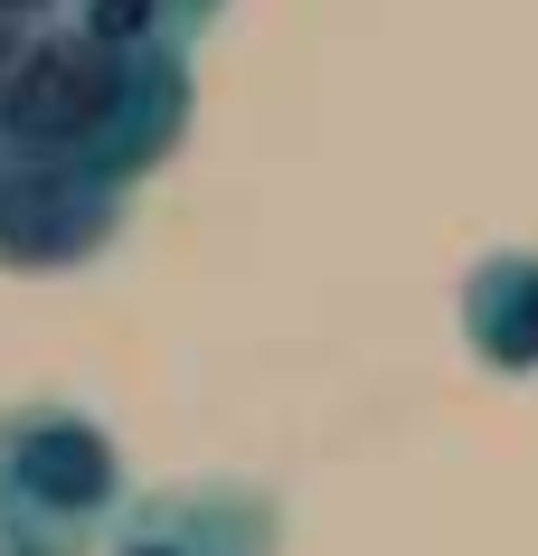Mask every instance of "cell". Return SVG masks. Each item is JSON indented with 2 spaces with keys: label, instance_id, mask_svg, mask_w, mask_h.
<instances>
[{
  "label": "cell",
  "instance_id": "2",
  "mask_svg": "<svg viewBox=\"0 0 538 556\" xmlns=\"http://www.w3.org/2000/svg\"><path fill=\"white\" fill-rule=\"evenodd\" d=\"M123 443L66 396L0 406V556H104L123 519Z\"/></svg>",
  "mask_w": 538,
  "mask_h": 556
},
{
  "label": "cell",
  "instance_id": "5",
  "mask_svg": "<svg viewBox=\"0 0 538 556\" xmlns=\"http://www.w3.org/2000/svg\"><path fill=\"white\" fill-rule=\"evenodd\" d=\"M453 330L491 378H538V245H501L463 274Z\"/></svg>",
  "mask_w": 538,
  "mask_h": 556
},
{
  "label": "cell",
  "instance_id": "1",
  "mask_svg": "<svg viewBox=\"0 0 538 556\" xmlns=\"http://www.w3.org/2000/svg\"><path fill=\"white\" fill-rule=\"evenodd\" d=\"M189 142V48L104 38L86 20H38L0 76V151L66 161L104 189H142Z\"/></svg>",
  "mask_w": 538,
  "mask_h": 556
},
{
  "label": "cell",
  "instance_id": "8",
  "mask_svg": "<svg viewBox=\"0 0 538 556\" xmlns=\"http://www.w3.org/2000/svg\"><path fill=\"white\" fill-rule=\"evenodd\" d=\"M0 10H10V20H58L66 0H0Z\"/></svg>",
  "mask_w": 538,
  "mask_h": 556
},
{
  "label": "cell",
  "instance_id": "7",
  "mask_svg": "<svg viewBox=\"0 0 538 556\" xmlns=\"http://www.w3.org/2000/svg\"><path fill=\"white\" fill-rule=\"evenodd\" d=\"M38 20H10V10H0V76H10V58H20V38H29Z\"/></svg>",
  "mask_w": 538,
  "mask_h": 556
},
{
  "label": "cell",
  "instance_id": "3",
  "mask_svg": "<svg viewBox=\"0 0 538 556\" xmlns=\"http://www.w3.org/2000/svg\"><path fill=\"white\" fill-rule=\"evenodd\" d=\"M133 189L66 170V161H29V151H0V264L10 274H66L95 264L123 236Z\"/></svg>",
  "mask_w": 538,
  "mask_h": 556
},
{
  "label": "cell",
  "instance_id": "6",
  "mask_svg": "<svg viewBox=\"0 0 538 556\" xmlns=\"http://www.w3.org/2000/svg\"><path fill=\"white\" fill-rule=\"evenodd\" d=\"M171 10H179V29L199 38V29H209V20H217V10H227V0H171Z\"/></svg>",
  "mask_w": 538,
  "mask_h": 556
},
{
  "label": "cell",
  "instance_id": "4",
  "mask_svg": "<svg viewBox=\"0 0 538 556\" xmlns=\"http://www.w3.org/2000/svg\"><path fill=\"white\" fill-rule=\"evenodd\" d=\"M104 556H284V500L265 481H171L123 500Z\"/></svg>",
  "mask_w": 538,
  "mask_h": 556
}]
</instances>
